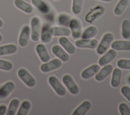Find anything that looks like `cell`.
I'll return each instance as SVG.
<instances>
[{"mask_svg":"<svg viewBox=\"0 0 130 115\" xmlns=\"http://www.w3.org/2000/svg\"><path fill=\"white\" fill-rule=\"evenodd\" d=\"M61 65L62 61L58 58H55L43 63L40 66V70L42 72L47 73L59 68Z\"/></svg>","mask_w":130,"mask_h":115,"instance_id":"cell-6","label":"cell"},{"mask_svg":"<svg viewBox=\"0 0 130 115\" xmlns=\"http://www.w3.org/2000/svg\"><path fill=\"white\" fill-rule=\"evenodd\" d=\"M98 32V29L94 26H90L86 28L81 35L82 39H91L95 37Z\"/></svg>","mask_w":130,"mask_h":115,"instance_id":"cell-26","label":"cell"},{"mask_svg":"<svg viewBox=\"0 0 130 115\" xmlns=\"http://www.w3.org/2000/svg\"><path fill=\"white\" fill-rule=\"evenodd\" d=\"M3 25H4V22H3V20L0 19V28L2 27L3 26Z\"/></svg>","mask_w":130,"mask_h":115,"instance_id":"cell-38","label":"cell"},{"mask_svg":"<svg viewBox=\"0 0 130 115\" xmlns=\"http://www.w3.org/2000/svg\"><path fill=\"white\" fill-rule=\"evenodd\" d=\"M105 8L102 6H98L89 12L85 16V20L89 23H92L100 17L104 13Z\"/></svg>","mask_w":130,"mask_h":115,"instance_id":"cell-5","label":"cell"},{"mask_svg":"<svg viewBox=\"0 0 130 115\" xmlns=\"http://www.w3.org/2000/svg\"><path fill=\"white\" fill-rule=\"evenodd\" d=\"M99 1H103V2H110L112 0H99Z\"/></svg>","mask_w":130,"mask_h":115,"instance_id":"cell-39","label":"cell"},{"mask_svg":"<svg viewBox=\"0 0 130 115\" xmlns=\"http://www.w3.org/2000/svg\"><path fill=\"white\" fill-rule=\"evenodd\" d=\"M121 93L130 102V88L127 86L122 87L121 88Z\"/></svg>","mask_w":130,"mask_h":115,"instance_id":"cell-35","label":"cell"},{"mask_svg":"<svg viewBox=\"0 0 130 115\" xmlns=\"http://www.w3.org/2000/svg\"><path fill=\"white\" fill-rule=\"evenodd\" d=\"M50 31L52 35L55 36H69L71 34L70 29L63 27L53 26L50 27Z\"/></svg>","mask_w":130,"mask_h":115,"instance_id":"cell-15","label":"cell"},{"mask_svg":"<svg viewBox=\"0 0 130 115\" xmlns=\"http://www.w3.org/2000/svg\"><path fill=\"white\" fill-rule=\"evenodd\" d=\"M15 87V84L12 81H8L0 87V99L7 98L13 91Z\"/></svg>","mask_w":130,"mask_h":115,"instance_id":"cell-11","label":"cell"},{"mask_svg":"<svg viewBox=\"0 0 130 115\" xmlns=\"http://www.w3.org/2000/svg\"><path fill=\"white\" fill-rule=\"evenodd\" d=\"M31 4L43 14H46L50 11L48 4L43 0H31Z\"/></svg>","mask_w":130,"mask_h":115,"instance_id":"cell-18","label":"cell"},{"mask_svg":"<svg viewBox=\"0 0 130 115\" xmlns=\"http://www.w3.org/2000/svg\"><path fill=\"white\" fill-rule=\"evenodd\" d=\"M53 54L61 61L66 62L68 61L69 56L67 53L59 46L54 45L52 48Z\"/></svg>","mask_w":130,"mask_h":115,"instance_id":"cell-16","label":"cell"},{"mask_svg":"<svg viewBox=\"0 0 130 115\" xmlns=\"http://www.w3.org/2000/svg\"><path fill=\"white\" fill-rule=\"evenodd\" d=\"M7 107L6 105L2 104L0 105V115H4L7 112Z\"/></svg>","mask_w":130,"mask_h":115,"instance_id":"cell-37","label":"cell"},{"mask_svg":"<svg viewBox=\"0 0 130 115\" xmlns=\"http://www.w3.org/2000/svg\"><path fill=\"white\" fill-rule=\"evenodd\" d=\"M83 0H73L72 10L75 15L79 14L82 10V6Z\"/></svg>","mask_w":130,"mask_h":115,"instance_id":"cell-31","label":"cell"},{"mask_svg":"<svg viewBox=\"0 0 130 115\" xmlns=\"http://www.w3.org/2000/svg\"><path fill=\"white\" fill-rule=\"evenodd\" d=\"M117 56V52L116 50L111 49L109 50L105 54L102 56L99 60V64L101 66H104L112 60H113Z\"/></svg>","mask_w":130,"mask_h":115,"instance_id":"cell-12","label":"cell"},{"mask_svg":"<svg viewBox=\"0 0 130 115\" xmlns=\"http://www.w3.org/2000/svg\"><path fill=\"white\" fill-rule=\"evenodd\" d=\"M13 67V64L11 62L7 60L0 59V70L4 71H11Z\"/></svg>","mask_w":130,"mask_h":115,"instance_id":"cell-32","label":"cell"},{"mask_svg":"<svg viewBox=\"0 0 130 115\" xmlns=\"http://www.w3.org/2000/svg\"><path fill=\"white\" fill-rule=\"evenodd\" d=\"M54 1H58V0H54Z\"/></svg>","mask_w":130,"mask_h":115,"instance_id":"cell-42","label":"cell"},{"mask_svg":"<svg viewBox=\"0 0 130 115\" xmlns=\"http://www.w3.org/2000/svg\"><path fill=\"white\" fill-rule=\"evenodd\" d=\"M48 83L58 95L60 96H63L65 95L66 90L56 76L54 75L49 76L48 78Z\"/></svg>","mask_w":130,"mask_h":115,"instance_id":"cell-4","label":"cell"},{"mask_svg":"<svg viewBox=\"0 0 130 115\" xmlns=\"http://www.w3.org/2000/svg\"><path fill=\"white\" fill-rule=\"evenodd\" d=\"M121 35L124 39H130V21L128 19H125L122 22Z\"/></svg>","mask_w":130,"mask_h":115,"instance_id":"cell-29","label":"cell"},{"mask_svg":"<svg viewBox=\"0 0 130 115\" xmlns=\"http://www.w3.org/2000/svg\"><path fill=\"white\" fill-rule=\"evenodd\" d=\"M100 65L93 64L82 71L81 76L83 79H89L95 75L100 70Z\"/></svg>","mask_w":130,"mask_h":115,"instance_id":"cell-14","label":"cell"},{"mask_svg":"<svg viewBox=\"0 0 130 115\" xmlns=\"http://www.w3.org/2000/svg\"><path fill=\"white\" fill-rule=\"evenodd\" d=\"M31 103L29 101L27 100L23 101L21 103L18 111H17L16 114L17 115H27L29 110L31 108Z\"/></svg>","mask_w":130,"mask_h":115,"instance_id":"cell-30","label":"cell"},{"mask_svg":"<svg viewBox=\"0 0 130 115\" xmlns=\"http://www.w3.org/2000/svg\"><path fill=\"white\" fill-rule=\"evenodd\" d=\"M17 51V47L14 44H8L0 46V56L12 55Z\"/></svg>","mask_w":130,"mask_h":115,"instance_id":"cell-24","label":"cell"},{"mask_svg":"<svg viewBox=\"0 0 130 115\" xmlns=\"http://www.w3.org/2000/svg\"><path fill=\"white\" fill-rule=\"evenodd\" d=\"M36 51L41 61L45 63L50 60V56L45 46L42 44H39L36 47Z\"/></svg>","mask_w":130,"mask_h":115,"instance_id":"cell-13","label":"cell"},{"mask_svg":"<svg viewBox=\"0 0 130 115\" xmlns=\"http://www.w3.org/2000/svg\"><path fill=\"white\" fill-rule=\"evenodd\" d=\"M30 28L29 25H26L23 26L18 39V44L21 47H25L29 41L30 36Z\"/></svg>","mask_w":130,"mask_h":115,"instance_id":"cell-9","label":"cell"},{"mask_svg":"<svg viewBox=\"0 0 130 115\" xmlns=\"http://www.w3.org/2000/svg\"><path fill=\"white\" fill-rule=\"evenodd\" d=\"M3 36L0 34V42H1L2 41V40H3Z\"/></svg>","mask_w":130,"mask_h":115,"instance_id":"cell-40","label":"cell"},{"mask_svg":"<svg viewBox=\"0 0 130 115\" xmlns=\"http://www.w3.org/2000/svg\"><path fill=\"white\" fill-rule=\"evenodd\" d=\"M118 108L121 115H130V109L126 103H120L119 105Z\"/></svg>","mask_w":130,"mask_h":115,"instance_id":"cell-34","label":"cell"},{"mask_svg":"<svg viewBox=\"0 0 130 115\" xmlns=\"http://www.w3.org/2000/svg\"><path fill=\"white\" fill-rule=\"evenodd\" d=\"M122 72L119 68H115L112 72L111 85L114 88L118 87L120 83Z\"/></svg>","mask_w":130,"mask_h":115,"instance_id":"cell-25","label":"cell"},{"mask_svg":"<svg viewBox=\"0 0 130 115\" xmlns=\"http://www.w3.org/2000/svg\"><path fill=\"white\" fill-rule=\"evenodd\" d=\"M59 43L69 54H73L75 53L76 49L75 46L67 37L61 36L59 39Z\"/></svg>","mask_w":130,"mask_h":115,"instance_id":"cell-20","label":"cell"},{"mask_svg":"<svg viewBox=\"0 0 130 115\" xmlns=\"http://www.w3.org/2000/svg\"><path fill=\"white\" fill-rule=\"evenodd\" d=\"M71 33L74 39H79L82 35V24L77 18H72L69 23Z\"/></svg>","mask_w":130,"mask_h":115,"instance_id":"cell-7","label":"cell"},{"mask_svg":"<svg viewBox=\"0 0 130 115\" xmlns=\"http://www.w3.org/2000/svg\"><path fill=\"white\" fill-rule=\"evenodd\" d=\"M30 27L31 39L34 42H37L40 39L41 31V22L40 19L38 17L35 16L31 18L30 20Z\"/></svg>","mask_w":130,"mask_h":115,"instance_id":"cell-1","label":"cell"},{"mask_svg":"<svg viewBox=\"0 0 130 115\" xmlns=\"http://www.w3.org/2000/svg\"><path fill=\"white\" fill-rule=\"evenodd\" d=\"M62 82L71 94L77 95L79 93V88L70 75L65 74L63 75Z\"/></svg>","mask_w":130,"mask_h":115,"instance_id":"cell-8","label":"cell"},{"mask_svg":"<svg viewBox=\"0 0 130 115\" xmlns=\"http://www.w3.org/2000/svg\"><path fill=\"white\" fill-rule=\"evenodd\" d=\"M98 41L95 39H79L75 42V45L78 48L95 49L98 46Z\"/></svg>","mask_w":130,"mask_h":115,"instance_id":"cell-10","label":"cell"},{"mask_svg":"<svg viewBox=\"0 0 130 115\" xmlns=\"http://www.w3.org/2000/svg\"><path fill=\"white\" fill-rule=\"evenodd\" d=\"M128 3L129 0H120L114 9V14L117 16L122 15L128 6Z\"/></svg>","mask_w":130,"mask_h":115,"instance_id":"cell-28","label":"cell"},{"mask_svg":"<svg viewBox=\"0 0 130 115\" xmlns=\"http://www.w3.org/2000/svg\"><path fill=\"white\" fill-rule=\"evenodd\" d=\"M17 75L21 81L28 87L33 88L36 86L35 79L24 68H21L17 71Z\"/></svg>","mask_w":130,"mask_h":115,"instance_id":"cell-3","label":"cell"},{"mask_svg":"<svg viewBox=\"0 0 130 115\" xmlns=\"http://www.w3.org/2000/svg\"><path fill=\"white\" fill-rule=\"evenodd\" d=\"M117 65L121 69H130V59H120L117 62Z\"/></svg>","mask_w":130,"mask_h":115,"instance_id":"cell-33","label":"cell"},{"mask_svg":"<svg viewBox=\"0 0 130 115\" xmlns=\"http://www.w3.org/2000/svg\"><path fill=\"white\" fill-rule=\"evenodd\" d=\"M14 3L17 8L26 14H31L33 12L32 7L23 0H15Z\"/></svg>","mask_w":130,"mask_h":115,"instance_id":"cell-23","label":"cell"},{"mask_svg":"<svg viewBox=\"0 0 130 115\" xmlns=\"http://www.w3.org/2000/svg\"><path fill=\"white\" fill-rule=\"evenodd\" d=\"M91 107V103L89 101H84L74 110L72 115H84L90 109Z\"/></svg>","mask_w":130,"mask_h":115,"instance_id":"cell-22","label":"cell"},{"mask_svg":"<svg viewBox=\"0 0 130 115\" xmlns=\"http://www.w3.org/2000/svg\"><path fill=\"white\" fill-rule=\"evenodd\" d=\"M20 102V101L16 98L12 99L8 106L7 115H15L16 114L17 109L19 108Z\"/></svg>","mask_w":130,"mask_h":115,"instance_id":"cell-27","label":"cell"},{"mask_svg":"<svg viewBox=\"0 0 130 115\" xmlns=\"http://www.w3.org/2000/svg\"><path fill=\"white\" fill-rule=\"evenodd\" d=\"M113 71V66L111 64H107L99 71L95 76V79L97 81H102L107 78Z\"/></svg>","mask_w":130,"mask_h":115,"instance_id":"cell-17","label":"cell"},{"mask_svg":"<svg viewBox=\"0 0 130 115\" xmlns=\"http://www.w3.org/2000/svg\"><path fill=\"white\" fill-rule=\"evenodd\" d=\"M128 83L130 84V75L129 76V77H128Z\"/></svg>","mask_w":130,"mask_h":115,"instance_id":"cell-41","label":"cell"},{"mask_svg":"<svg viewBox=\"0 0 130 115\" xmlns=\"http://www.w3.org/2000/svg\"><path fill=\"white\" fill-rule=\"evenodd\" d=\"M114 40V36L111 33H106L103 36L100 43L96 47V52L99 55H103L109 48Z\"/></svg>","mask_w":130,"mask_h":115,"instance_id":"cell-2","label":"cell"},{"mask_svg":"<svg viewBox=\"0 0 130 115\" xmlns=\"http://www.w3.org/2000/svg\"><path fill=\"white\" fill-rule=\"evenodd\" d=\"M69 17L68 16H67L66 15L62 14L58 17V22L60 25H67V23H68V22L69 21Z\"/></svg>","mask_w":130,"mask_h":115,"instance_id":"cell-36","label":"cell"},{"mask_svg":"<svg viewBox=\"0 0 130 115\" xmlns=\"http://www.w3.org/2000/svg\"><path fill=\"white\" fill-rule=\"evenodd\" d=\"M50 25L47 23L44 24L42 27L41 31V40L43 43H48L52 39V35L50 32Z\"/></svg>","mask_w":130,"mask_h":115,"instance_id":"cell-19","label":"cell"},{"mask_svg":"<svg viewBox=\"0 0 130 115\" xmlns=\"http://www.w3.org/2000/svg\"><path fill=\"white\" fill-rule=\"evenodd\" d=\"M111 48L116 51H129L130 50V41H115L112 43Z\"/></svg>","mask_w":130,"mask_h":115,"instance_id":"cell-21","label":"cell"}]
</instances>
